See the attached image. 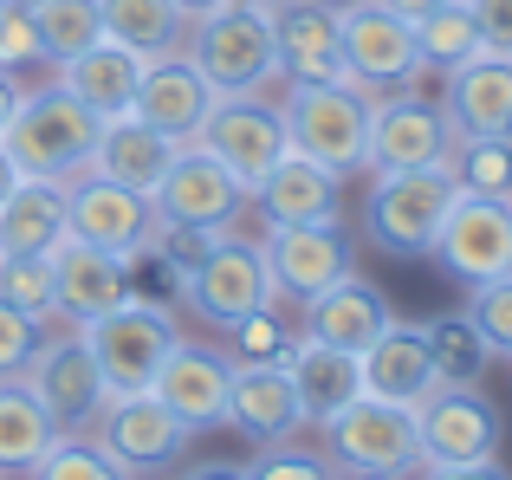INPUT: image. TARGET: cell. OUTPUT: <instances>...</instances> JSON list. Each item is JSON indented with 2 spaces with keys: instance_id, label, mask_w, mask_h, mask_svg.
<instances>
[{
  "instance_id": "obj_37",
  "label": "cell",
  "mask_w": 512,
  "mask_h": 480,
  "mask_svg": "<svg viewBox=\"0 0 512 480\" xmlns=\"http://www.w3.org/2000/svg\"><path fill=\"white\" fill-rule=\"evenodd\" d=\"M33 480H130L104 455V442H85V435H59L46 455L33 461Z\"/></svg>"
},
{
  "instance_id": "obj_12",
  "label": "cell",
  "mask_w": 512,
  "mask_h": 480,
  "mask_svg": "<svg viewBox=\"0 0 512 480\" xmlns=\"http://www.w3.org/2000/svg\"><path fill=\"white\" fill-rule=\"evenodd\" d=\"M338 33H344V59L350 78L363 91H396L422 78V52H415V26L402 13H389L383 0H350L338 7Z\"/></svg>"
},
{
  "instance_id": "obj_42",
  "label": "cell",
  "mask_w": 512,
  "mask_h": 480,
  "mask_svg": "<svg viewBox=\"0 0 512 480\" xmlns=\"http://www.w3.org/2000/svg\"><path fill=\"white\" fill-rule=\"evenodd\" d=\"M39 338H46V318H33V312L0 299V377H20V370L33 364Z\"/></svg>"
},
{
  "instance_id": "obj_46",
  "label": "cell",
  "mask_w": 512,
  "mask_h": 480,
  "mask_svg": "<svg viewBox=\"0 0 512 480\" xmlns=\"http://www.w3.org/2000/svg\"><path fill=\"white\" fill-rule=\"evenodd\" d=\"M175 480H253L240 461H195V468H182Z\"/></svg>"
},
{
  "instance_id": "obj_54",
  "label": "cell",
  "mask_w": 512,
  "mask_h": 480,
  "mask_svg": "<svg viewBox=\"0 0 512 480\" xmlns=\"http://www.w3.org/2000/svg\"><path fill=\"white\" fill-rule=\"evenodd\" d=\"M247 7H279V0H247Z\"/></svg>"
},
{
  "instance_id": "obj_55",
  "label": "cell",
  "mask_w": 512,
  "mask_h": 480,
  "mask_svg": "<svg viewBox=\"0 0 512 480\" xmlns=\"http://www.w3.org/2000/svg\"><path fill=\"white\" fill-rule=\"evenodd\" d=\"M0 13H7V0H0Z\"/></svg>"
},
{
  "instance_id": "obj_47",
  "label": "cell",
  "mask_w": 512,
  "mask_h": 480,
  "mask_svg": "<svg viewBox=\"0 0 512 480\" xmlns=\"http://www.w3.org/2000/svg\"><path fill=\"white\" fill-rule=\"evenodd\" d=\"M20 98H26V85L0 65V137H7V124H13V111H20Z\"/></svg>"
},
{
  "instance_id": "obj_28",
  "label": "cell",
  "mask_w": 512,
  "mask_h": 480,
  "mask_svg": "<svg viewBox=\"0 0 512 480\" xmlns=\"http://www.w3.org/2000/svg\"><path fill=\"white\" fill-rule=\"evenodd\" d=\"M175 150H182V143H169L163 130H150L143 117L124 111V117H104L98 150H91V169L111 176V182H124V189H137V195H156V182L169 176Z\"/></svg>"
},
{
  "instance_id": "obj_22",
  "label": "cell",
  "mask_w": 512,
  "mask_h": 480,
  "mask_svg": "<svg viewBox=\"0 0 512 480\" xmlns=\"http://www.w3.org/2000/svg\"><path fill=\"white\" fill-rule=\"evenodd\" d=\"M396 325V305H389V292L376 286V279H363L357 266L338 279V286H325L318 299H305V338L318 344H338V351H370L383 331Z\"/></svg>"
},
{
  "instance_id": "obj_19",
  "label": "cell",
  "mask_w": 512,
  "mask_h": 480,
  "mask_svg": "<svg viewBox=\"0 0 512 480\" xmlns=\"http://www.w3.org/2000/svg\"><path fill=\"white\" fill-rule=\"evenodd\" d=\"M227 383H234V357L208 351V344L175 338L169 357L156 364L150 390L175 409V422H182L188 435H201V429H221V416H227Z\"/></svg>"
},
{
  "instance_id": "obj_3",
  "label": "cell",
  "mask_w": 512,
  "mask_h": 480,
  "mask_svg": "<svg viewBox=\"0 0 512 480\" xmlns=\"http://www.w3.org/2000/svg\"><path fill=\"white\" fill-rule=\"evenodd\" d=\"M188 59L208 78L221 98H247V91H266L279 78V39H273V13L247 7V0H227L221 13L195 20L188 33Z\"/></svg>"
},
{
  "instance_id": "obj_44",
  "label": "cell",
  "mask_w": 512,
  "mask_h": 480,
  "mask_svg": "<svg viewBox=\"0 0 512 480\" xmlns=\"http://www.w3.org/2000/svg\"><path fill=\"white\" fill-rule=\"evenodd\" d=\"M467 13H474L480 52H500V59H512V0H467Z\"/></svg>"
},
{
  "instance_id": "obj_40",
  "label": "cell",
  "mask_w": 512,
  "mask_h": 480,
  "mask_svg": "<svg viewBox=\"0 0 512 480\" xmlns=\"http://www.w3.org/2000/svg\"><path fill=\"white\" fill-rule=\"evenodd\" d=\"M227 338H234L240 364H286V351H292V344H299V331H286V325H279V318H273V305H266V312L240 318V325L227 331Z\"/></svg>"
},
{
  "instance_id": "obj_18",
  "label": "cell",
  "mask_w": 512,
  "mask_h": 480,
  "mask_svg": "<svg viewBox=\"0 0 512 480\" xmlns=\"http://www.w3.org/2000/svg\"><path fill=\"white\" fill-rule=\"evenodd\" d=\"M214 98H221V91L195 72L188 52H163V59H143L130 117H143L150 130H163L169 143H195L201 124H208V111H214Z\"/></svg>"
},
{
  "instance_id": "obj_39",
  "label": "cell",
  "mask_w": 512,
  "mask_h": 480,
  "mask_svg": "<svg viewBox=\"0 0 512 480\" xmlns=\"http://www.w3.org/2000/svg\"><path fill=\"white\" fill-rule=\"evenodd\" d=\"M0 299L33 318H59L52 312V253H7L0 260Z\"/></svg>"
},
{
  "instance_id": "obj_45",
  "label": "cell",
  "mask_w": 512,
  "mask_h": 480,
  "mask_svg": "<svg viewBox=\"0 0 512 480\" xmlns=\"http://www.w3.org/2000/svg\"><path fill=\"white\" fill-rule=\"evenodd\" d=\"M422 480H512L500 461H461V468H422Z\"/></svg>"
},
{
  "instance_id": "obj_24",
  "label": "cell",
  "mask_w": 512,
  "mask_h": 480,
  "mask_svg": "<svg viewBox=\"0 0 512 480\" xmlns=\"http://www.w3.org/2000/svg\"><path fill=\"white\" fill-rule=\"evenodd\" d=\"M227 429H240L253 448L292 442L305 429L299 416V390H292L286 364H240L234 357V383H227Z\"/></svg>"
},
{
  "instance_id": "obj_7",
  "label": "cell",
  "mask_w": 512,
  "mask_h": 480,
  "mask_svg": "<svg viewBox=\"0 0 512 480\" xmlns=\"http://www.w3.org/2000/svg\"><path fill=\"white\" fill-rule=\"evenodd\" d=\"M279 292H273V266H266V247L234 234H214V247L201 253V266L182 279V305L201 312V325L214 331H234L240 318L266 312Z\"/></svg>"
},
{
  "instance_id": "obj_27",
  "label": "cell",
  "mask_w": 512,
  "mask_h": 480,
  "mask_svg": "<svg viewBox=\"0 0 512 480\" xmlns=\"http://www.w3.org/2000/svg\"><path fill=\"white\" fill-rule=\"evenodd\" d=\"M357 364H363V396H376V403H396V409H415V403H422V396L441 383L435 351H428V331H422V325H402V318L357 357Z\"/></svg>"
},
{
  "instance_id": "obj_5",
  "label": "cell",
  "mask_w": 512,
  "mask_h": 480,
  "mask_svg": "<svg viewBox=\"0 0 512 480\" xmlns=\"http://www.w3.org/2000/svg\"><path fill=\"white\" fill-rule=\"evenodd\" d=\"M506 422L480 383H435L415 403V448L422 468H461V461H500Z\"/></svg>"
},
{
  "instance_id": "obj_53",
  "label": "cell",
  "mask_w": 512,
  "mask_h": 480,
  "mask_svg": "<svg viewBox=\"0 0 512 480\" xmlns=\"http://www.w3.org/2000/svg\"><path fill=\"white\" fill-rule=\"evenodd\" d=\"M318 7H350V0H318Z\"/></svg>"
},
{
  "instance_id": "obj_32",
  "label": "cell",
  "mask_w": 512,
  "mask_h": 480,
  "mask_svg": "<svg viewBox=\"0 0 512 480\" xmlns=\"http://www.w3.org/2000/svg\"><path fill=\"white\" fill-rule=\"evenodd\" d=\"M104 13V39L143 52V59H163V52H182L188 13L175 0H98Z\"/></svg>"
},
{
  "instance_id": "obj_25",
  "label": "cell",
  "mask_w": 512,
  "mask_h": 480,
  "mask_svg": "<svg viewBox=\"0 0 512 480\" xmlns=\"http://www.w3.org/2000/svg\"><path fill=\"white\" fill-rule=\"evenodd\" d=\"M286 377H292V390H299L305 429H325L331 416H344V409L363 396V364H357V351L318 344V338H305V331H299V344L286 351Z\"/></svg>"
},
{
  "instance_id": "obj_17",
  "label": "cell",
  "mask_w": 512,
  "mask_h": 480,
  "mask_svg": "<svg viewBox=\"0 0 512 480\" xmlns=\"http://www.w3.org/2000/svg\"><path fill=\"white\" fill-rule=\"evenodd\" d=\"M273 13V39H279V78L292 85H357L344 59V33H338V7L318 0H279Z\"/></svg>"
},
{
  "instance_id": "obj_38",
  "label": "cell",
  "mask_w": 512,
  "mask_h": 480,
  "mask_svg": "<svg viewBox=\"0 0 512 480\" xmlns=\"http://www.w3.org/2000/svg\"><path fill=\"white\" fill-rule=\"evenodd\" d=\"M467 325L480 331V344H487L493 357H506L512 364V273H500V279H480L474 292H467Z\"/></svg>"
},
{
  "instance_id": "obj_48",
  "label": "cell",
  "mask_w": 512,
  "mask_h": 480,
  "mask_svg": "<svg viewBox=\"0 0 512 480\" xmlns=\"http://www.w3.org/2000/svg\"><path fill=\"white\" fill-rule=\"evenodd\" d=\"M383 7H389V13H402V20L415 26V20H428L435 7H454V0H383Z\"/></svg>"
},
{
  "instance_id": "obj_31",
  "label": "cell",
  "mask_w": 512,
  "mask_h": 480,
  "mask_svg": "<svg viewBox=\"0 0 512 480\" xmlns=\"http://www.w3.org/2000/svg\"><path fill=\"white\" fill-rule=\"evenodd\" d=\"M59 442L46 403L26 390V377H0V474H33V461Z\"/></svg>"
},
{
  "instance_id": "obj_6",
  "label": "cell",
  "mask_w": 512,
  "mask_h": 480,
  "mask_svg": "<svg viewBox=\"0 0 512 480\" xmlns=\"http://www.w3.org/2000/svg\"><path fill=\"white\" fill-rule=\"evenodd\" d=\"M78 331H85V344H91V357H98L104 390H111V396L150 390L156 364H163V357H169V344L182 338V331H175V318H169V305L137 299V292H130L124 305H111L104 318L78 325Z\"/></svg>"
},
{
  "instance_id": "obj_51",
  "label": "cell",
  "mask_w": 512,
  "mask_h": 480,
  "mask_svg": "<svg viewBox=\"0 0 512 480\" xmlns=\"http://www.w3.org/2000/svg\"><path fill=\"white\" fill-rule=\"evenodd\" d=\"M331 480H402V474H376V468H338Z\"/></svg>"
},
{
  "instance_id": "obj_36",
  "label": "cell",
  "mask_w": 512,
  "mask_h": 480,
  "mask_svg": "<svg viewBox=\"0 0 512 480\" xmlns=\"http://www.w3.org/2000/svg\"><path fill=\"white\" fill-rule=\"evenodd\" d=\"M428 351H435V370L441 383H480L493 364V351L480 344V331L467 325V312H448V318H428Z\"/></svg>"
},
{
  "instance_id": "obj_9",
  "label": "cell",
  "mask_w": 512,
  "mask_h": 480,
  "mask_svg": "<svg viewBox=\"0 0 512 480\" xmlns=\"http://www.w3.org/2000/svg\"><path fill=\"white\" fill-rule=\"evenodd\" d=\"M201 150H214L227 163V176L247 189H260L266 176H273V163L292 150L286 143V117H279V104H266V91H247V98H214L208 124H201Z\"/></svg>"
},
{
  "instance_id": "obj_1",
  "label": "cell",
  "mask_w": 512,
  "mask_h": 480,
  "mask_svg": "<svg viewBox=\"0 0 512 480\" xmlns=\"http://www.w3.org/2000/svg\"><path fill=\"white\" fill-rule=\"evenodd\" d=\"M98 130L104 117L91 104H78L65 85H39L20 98L7 124V150L20 163V176H39V182H78L91 169V150H98Z\"/></svg>"
},
{
  "instance_id": "obj_29",
  "label": "cell",
  "mask_w": 512,
  "mask_h": 480,
  "mask_svg": "<svg viewBox=\"0 0 512 480\" xmlns=\"http://www.w3.org/2000/svg\"><path fill=\"white\" fill-rule=\"evenodd\" d=\"M137 78H143V52L117 46V39H98L91 52L59 65V85L72 91L78 104H91L98 117H124L130 98H137Z\"/></svg>"
},
{
  "instance_id": "obj_20",
  "label": "cell",
  "mask_w": 512,
  "mask_h": 480,
  "mask_svg": "<svg viewBox=\"0 0 512 480\" xmlns=\"http://www.w3.org/2000/svg\"><path fill=\"white\" fill-rule=\"evenodd\" d=\"M266 266H273V292L286 299H318L350 273V234L344 221H299V228L266 234Z\"/></svg>"
},
{
  "instance_id": "obj_49",
  "label": "cell",
  "mask_w": 512,
  "mask_h": 480,
  "mask_svg": "<svg viewBox=\"0 0 512 480\" xmlns=\"http://www.w3.org/2000/svg\"><path fill=\"white\" fill-rule=\"evenodd\" d=\"M13 182H20V163H13V150H7V143H0V202H7V195H13Z\"/></svg>"
},
{
  "instance_id": "obj_34",
  "label": "cell",
  "mask_w": 512,
  "mask_h": 480,
  "mask_svg": "<svg viewBox=\"0 0 512 480\" xmlns=\"http://www.w3.org/2000/svg\"><path fill=\"white\" fill-rule=\"evenodd\" d=\"M33 20H39V39H46V59H52V65L78 59V52H91V46L104 39L98 0H39Z\"/></svg>"
},
{
  "instance_id": "obj_8",
  "label": "cell",
  "mask_w": 512,
  "mask_h": 480,
  "mask_svg": "<svg viewBox=\"0 0 512 480\" xmlns=\"http://www.w3.org/2000/svg\"><path fill=\"white\" fill-rule=\"evenodd\" d=\"M26 377V390L46 403V416H52V429L59 435H85L91 422H98V409H104V370H98V357H91V344H85V331H59V338H39V351H33V364L20 370Z\"/></svg>"
},
{
  "instance_id": "obj_13",
  "label": "cell",
  "mask_w": 512,
  "mask_h": 480,
  "mask_svg": "<svg viewBox=\"0 0 512 480\" xmlns=\"http://www.w3.org/2000/svg\"><path fill=\"white\" fill-rule=\"evenodd\" d=\"M435 266L454 273L461 286H480V279L512 273V202H493V195H454L448 221L435 234Z\"/></svg>"
},
{
  "instance_id": "obj_4",
  "label": "cell",
  "mask_w": 512,
  "mask_h": 480,
  "mask_svg": "<svg viewBox=\"0 0 512 480\" xmlns=\"http://www.w3.org/2000/svg\"><path fill=\"white\" fill-rule=\"evenodd\" d=\"M448 208H454L448 169H376V189L363 202V240L389 260H422Z\"/></svg>"
},
{
  "instance_id": "obj_43",
  "label": "cell",
  "mask_w": 512,
  "mask_h": 480,
  "mask_svg": "<svg viewBox=\"0 0 512 480\" xmlns=\"http://www.w3.org/2000/svg\"><path fill=\"white\" fill-rule=\"evenodd\" d=\"M46 59V39H39V20L26 7H7L0 13V65L7 72H20V65Z\"/></svg>"
},
{
  "instance_id": "obj_26",
  "label": "cell",
  "mask_w": 512,
  "mask_h": 480,
  "mask_svg": "<svg viewBox=\"0 0 512 480\" xmlns=\"http://www.w3.org/2000/svg\"><path fill=\"white\" fill-rule=\"evenodd\" d=\"M253 202H260L266 228H299V221H338L344 208V176L325 163H312V156L286 150L273 163V176L253 189Z\"/></svg>"
},
{
  "instance_id": "obj_15",
  "label": "cell",
  "mask_w": 512,
  "mask_h": 480,
  "mask_svg": "<svg viewBox=\"0 0 512 480\" xmlns=\"http://www.w3.org/2000/svg\"><path fill=\"white\" fill-rule=\"evenodd\" d=\"M454 150V124L441 111V98L396 85L389 98H376L370 117V169H441Z\"/></svg>"
},
{
  "instance_id": "obj_50",
  "label": "cell",
  "mask_w": 512,
  "mask_h": 480,
  "mask_svg": "<svg viewBox=\"0 0 512 480\" xmlns=\"http://www.w3.org/2000/svg\"><path fill=\"white\" fill-rule=\"evenodd\" d=\"M175 7H182V13H188V26H195V20H208V13H221V7H227V0H175Z\"/></svg>"
},
{
  "instance_id": "obj_21",
  "label": "cell",
  "mask_w": 512,
  "mask_h": 480,
  "mask_svg": "<svg viewBox=\"0 0 512 480\" xmlns=\"http://www.w3.org/2000/svg\"><path fill=\"white\" fill-rule=\"evenodd\" d=\"M124 299H130V260H117L104 247H85L72 234L52 247V312L59 318L91 325V318H104Z\"/></svg>"
},
{
  "instance_id": "obj_41",
  "label": "cell",
  "mask_w": 512,
  "mask_h": 480,
  "mask_svg": "<svg viewBox=\"0 0 512 480\" xmlns=\"http://www.w3.org/2000/svg\"><path fill=\"white\" fill-rule=\"evenodd\" d=\"M253 480H331V455H318V448H299V442H273L260 448V461L247 468Z\"/></svg>"
},
{
  "instance_id": "obj_52",
  "label": "cell",
  "mask_w": 512,
  "mask_h": 480,
  "mask_svg": "<svg viewBox=\"0 0 512 480\" xmlns=\"http://www.w3.org/2000/svg\"><path fill=\"white\" fill-rule=\"evenodd\" d=\"M7 7H26V13H33V7H39V0H7Z\"/></svg>"
},
{
  "instance_id": "obj_11",
  "label": "cell",
  "mask_w": 512,
  "mask_h": 480,
  "mask_svg": "<svg viewBox=\"0 0 512 480\" xmlns=\"http://www.w3.org/2000/svg\"><path fill=\"white\" fill-rule=\"evenodd\" d=\"M325 455H331V468L415 474V468H422V448H415V409L357 396L344 416L325 422Z\"/></svg>"
},
{
  "instance_id": "obj_33",
  "label": "cell",
  "mask_w": 512,
  "mask_h": 480,
  "mask_svg": "<svg viewBox=\"0 0 512 480\" xmlns=\"http://www.w3.org/2000/svg\"><path fill=\"white\" fill-rule=\"evenodd\" d=\"M441 169H448L454 195L512 202V137H454V150H448Z\"/></svg>"
},
{
  "instance_id": "obj_2",
  "label": "cell",
  "mask_w": 512,
  "mask_h": 480,
  "mask_svg": "<svg viewBox=\"0 0 512 480\" xmlns=\"http://www.w3.org/2000/svg\"><path fill=\"white\" fill-rule=\"evenodd\" d=\"M286 143L312 163L338 169V176H357L370 169V117H376V91L363 85H292L286 104Z\"/></svg>"
},
{
  "instance_id": "obj_10",
  "label": "cell",
  "mask_w": 512,
  "mask_h": 480,
  "mask_svg": "<svg viewBox=\"0 0 512 480\" xmlns=\"http://www.w3.org/2000/svg\"><path fill=\"white\" fill-rule=\"evenodd\" d=\"M98 442H104V455H111L117 468L137 480V474L175 468V461H182V448H188V429L175 422V409L156 390H130V396H104V409H98Z\"/></svg>"
},
{
  "instance_id": "obj_16",
  "label": "cell",
  "mask_w": 512,
  "mask_h": 480,
  "mask_svg": "<svg viewBox=\"0 0 512 480\" xmlns=\"http://www.w3.org/2000/svg\"><path fill=\"white\" fill-rule=\"evenodd\" d=\"M156 215L163 221H188V228H208V234H227L234 215L247 208V189L227 176V163L201 143H182L169 163V176L156 182Z\"/></svg>"
},
{
  "instance_id": "obj_35",
  "label": "cell",
  "mask_w": 512,
  "mask_h": 480,
  "mask_svg": "<svg viewBox=\"0 0 512 480\" xmlns=\"http://www.w3.org/2000/svg\"><path fill=\"white\" fill-rule=\"evenodd\" d=\"M415 52H422V72H454L461 59H474L480 52V33H474V13H467V0H454V7H435L428 20H415Z\"/></svg>"
},
{
  "instance_id": "obj_30",
  "label": "cell",
  "mask_w": 512,
  "mask_h": 480,
  "mask_svg": "<svg viewBox=\"0 0 512 480\" xmlns=\"http://www.w3.org/2000/svg\"><path fill=\"white\" fill-rule=\"evenodd\" d=\"M65 234H72V221H65V182H39V176L13 182V195L0 202V260L7 253H52Z\"/></svg>"
},
{
  "instance_id": "obj_23",
  "label": "cell",
  "mask_w": 512,
  "mask_h": 480,
  "mask_svg": "<svg viewBox=\"0 0 512 480\" xmlns=\"http://www.w3.org/2000/svg\"><path fill=\"white\" fill-rule=\"evenodd\" d=\"M441 111L454 137H512V59L474 52L454 72H441Z\"/></svg>"
},
{
  "instance_id": "obj_14",
  "label": "cell",
  "mask_w": 512,
  "mask_h": 480,
  "mask_svg": "<svg viewBox=\"0 0 512 480\" xmlns=\"http://www.w3.org/2000/svg\"><path fill=\"white\" fill-rule=\"evenodd\" d=\"M65 221H72V240L104 247L117 260H137L150 228H156V202L124 189V182H111V176H98V169H85L78 182H65Z\"/></svg>"
}]
</instances>
